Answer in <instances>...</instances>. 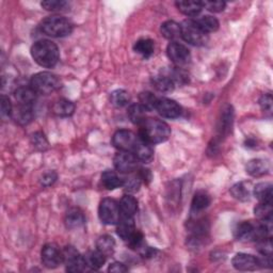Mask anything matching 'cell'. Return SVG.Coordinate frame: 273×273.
I'll use <instances>...</instances> for the list:
<instances>
[{
  "instance_id": "37",
  "label": "cell",
  "mask_w": 273,
  "mask_h": 273,
  "mask_svg": "<svg viewBox=\"0 0 273 273\" xmlns=\"http://www.w3.org/2000/svg\"><path fill=\"white\" fill-rule=\"evenodd\" d=\"M141 178L139 176V174L137 175H132L127 177L126 179L123 180V187L125 188V191L128 193H135L139 191L140 186H141Z\"/></svg>"
},
{
  "instance_id": "12",
  "label": "cell",
  "mask_w": 273,
  "mask_h": 273,
  "mask_svg": "<svg viewBox=\"0 0 273 273\" xmlns=\"http://www.w3.org/2000/svg\"><path fill=\"white\" fill-rule=\"evenodd\" d=\"M156 110L160 115L167 118H176L181 114V107L167 97H160L157 100Z\"/></svg>"
},
{
  "instance_id": "46",
  "label": "cell",
  "mask_w": 273,
  "mask_h": 273,
  "mask_svg": "<svg viewBox=\"0 0 273 273\" xmlns=\"http://www.w3.org/2000/svg\"><path fill=\"white\" fill-rule=\"evenodd\" d=\"M138 174L142 181L149 183L151 180V172L148 169H141Z\"/></svg>"
},
{
  "instance_id": "30",
  "label": "cell",
  "mask_w": 273,
  "mask_h": 273,
  "mask_svg": "<svg viewBox=\"0 0 273 273\" xmlns=\"http://www.w3.org/2000/svg\"><path fill=\"white\" fill-rule=\"evenodd\" d=\"M145 113H146V110L140 104L132 105L128 108V111H127L129 119L136 125H141L145 121L146 119Z\"/></svg>"
},
{
  "instance_id": "43",
  "label": "cell",
  "mask_w": 273,
  "mask_h": 273,
  "mask_svg": "<svg viewBox=\"0 0 273 273\" xmlns=\"http://www.w3.org/2000/svg\"><path fill=\"white\" fill-rule=\"evenodd\" d=\"M57 178H58L57 173L53 171H49V172H46L45 174H43V176L41 177V184L42 186H44V187H49V186L54 184Z\"/></svg>"
},
{
  "instance_id": "39",
  "label": "cell",
  "mask_w": 273,
  "mask_h": 273,
  "mask_svg": "<svg viewBox=\"0 0 273 273\" xmlns=\"http://www.w3.org/2000/svg\"><path fill=\"white\" fill-rule=\"evenodd\" d=\"M233 109L232 107H227L225 110L223 111L222 114V119H221V127L220 130L222 133H227L229 128L232 126V122H233Z\"/></svg>"
},
{
  "instance_id": "3",
  "label": "cell",
  "mask_w": 273,
  "mask_h": 273,
  "mask_svg": "<svg viewBox=\"0 0 273 273\" xmlns=\"http://www.w3.org/2000/svg\"><path fill=\"white\" fill-rule=\"evenodd\" d=\"M41 30L51 38H64L72 34L73 24L62 16H49L41 23Z\"/></svg>"
},
{
  "instance_id": "13",
  "label": "cell",
  "mask_w": 273,
  "mask_h": 273,
  "mask_svg": "<svg viewBox=\"0 0 273 273\" xmlns=\"http://www.w3.org/2000/svg\"><path fill=\"white\" fill-rule=\"evenodd\" d=\"M233 266L240 271H252L259 267V263L258 258L253 255L239 253L233 258Z\"/></svg>"
},
{
  "instance_id": "29",
  "label": "cell",
  "mask_w": 273,
  "mask_h": 273,
  "mask_svg": "<svg viewBox=\"0 0 273 273\" xmlns=\"http://www.w3.org/2000/svg\"><path fill=\"white\" fill-rule=\"evenodd\" d=\"M96 248L104 255L108 256V255H110L113 253V251L115 249V241L111 236L104 235L97 239Z\"/></svg>"
},
{
  "instance_id": "20",
  "label": "cell",
  "mask_w": 273,
  "mask_h": 273,
  "mask_svg": "<svg viewBox=\"0 0 273 273\" xmlns=\"http://www.w3.org/2000/svg\"><path fill=\"white\" fill-rule=\"evenodd\" d=\"M119 208H121L122 216L134 218L138 211V202L133 195L126 194L119 202Z\"/></svg>"
},
{
  "instance_id": "38",
  "label": "cell",
  "mask_w": 273,
  "mask_h": 273,
  "mask_svg": "<svg viewBox=\"0 0 273 273\" xmlns=\"http://www.w3.org/2000/svg\"><path fill=\"white\" fill-rule=\"evenodd\" d=\"M255 216L260 220L272 218V206L271 203H259L254 209Z\"/></svg>"
},
{
  "instance_id": "25",
  "label": "cell",
  "mask_w": 273,
  "mask_h": 273,
  "mask_svg": "<svg viewBox=\"0 0 273 273\" xmlns=\"http://www.w3.org/2000/svg\"><path fill=\"white\" fill-rule=\"evenodd\" d=\"M160 31L161 35L168 40H176L181 37L180 25L173 20H168L166 23H163L161 25Z\"/></svg>"
},
{
  "instance_id": "44",
  "label": "cell",
  "mask_w": 273,
  "mask_h": 273,
  "mask_svg": "<svg viewBox=\"0 0 273 273\" xmlns=\"http://www.w3.org/2000/svg\"><path fill=\"white\" fill-rule=\"evenodd\" d=\"M259 105L265 112L271 113L272 112V96H271V94L267 93V94H264L263 96H261L260 100H259Z\"/></svg>"
},
{
  "instance_id": "2",
  "label": "cell",
  "mask_w": 273,
  "mask_h": 273,
  "mask_svg": "<svg viewBox=\"0 0 273 273\" xmlns=\"http://www.w3.org/2000/svg\"><path fill=\"white\" fill-rule=\"evenodd\" d=\"M31 54L35 61L43 68H53L60 58L58 46L48 40L38 41L31 48Z\"/></svg>"
},
{
  "instance_id": "11",
  "label": "cell",
  "mask_w": 273,
  "mask_h": 273,
  "mask_svg": "<svg viewBox=\"0 0 273 273\" xmlns=\"http://www.w3.org/2000/svg\"><path fill=\"white\" fill-rule=\"evenodd\" d=\"M137 157L130 151H121L114 157V167L115 169L124 174L132 173L137 169L138 166Z\"/></svg>"
},
{
  "instance_id": "5",
  "label": "cell",
  "mask_w": 273,
  "mask_h": 273,
  "mask_svg": "<svg viewBox=\"0 0 273 273\" xmlns=\"http://www.w3.org/2000/svg\"><path fill=\"white\" fill-rule=\"evenodd\" d=\"M181 38L194 46H203L208 41V35L196 25L193 19H187L180 25Z\"/></svg>"
},
{
  "instance_id": "35",
  "label": "cell",
  "mask_w": 273,
  "mask_h": 273,
  "mask_svg": "<svg viewBox=\"0 0 273 273\" xmlns=\"http://www.w3.org/2000/svg\"><path fill=\"white\" fill-rule=\"evenodd\" d=\"M157 100L158 98L150 92H142L139 95L140 105L143 107L146 111H151L156 109Z\"/></svg>"
},
{
  "instance_id": "28",
  "label": "cell",
  "mask_w": 273,
  "mask_h": 273,
  "mask_svg": "<svg viewBox=\"0 0 273 273\" xmlns=\"http://www.w3.org/2000/svg\"><path fill=\"white\" fill-rule=\"evenodd\" d=\"M102 183L109 190H113L123 186V179L114 171H105L102 175Z\"/></svg>"
},
{
  "instance_id": "45",
  "label": "cell",
  "mask_w": 273,
  "mask_h": 273,
  "mask_svg": "<svg viewBox=\"0 0 273 273\" xmlns=\"http://www.w3.org/2000/svg\"><path fill=\"white\" fill-rule=\"evenodd\" d=\"M12 111H13V107L9 100V97H7L6 95H3L2 96V115L4 117L10 116V115H12Z\"/></svg>"
},
{
  "instance_id": "31",
  "label": "cell",
  "mask_w": 273,
  "mask_h": 273,
  "mask_svg": "<svg viewBox=\"0 0 273 273\" xmlns=\"http://www.w3.org/2000/svg\"><path fill=\"white\" fill-rule=\"evenodd\" d=\"M154 42L149 39H141L134 46V49L137 53L141 54L143 58H149L154 53Z\"/></svg>"
},
{
  "instance_id": "17",
  "label": "cell",
  "mask_w": 273,
  "mask_h": 273,
  "mask_svg": "<svg viewBox=\"0 0 273 273\" xmlns=\"http://www.w3.org/2000/svg\"><path fill=\"white\" fill-rule=\"evenodd\" d=\"M37 92L30 86H19L16 89L14 96L18 104L34 106L37 100Z\"/></svg>"
},
{
  "instance_id": "15",
  "label": "cell",
  "mask_w": 273,
  "mask_h": 273,
  "mask_svg": "<svg viewBox=\"0 0 273 273\" xmlns=\"http://www.w3.org/2000/svg\"><path fill=\"white\" fill-rule=\"evenodd\" d=\"M134 155L139 161L147 163L154 157V149H153L150 143L139 137L134 149Z\"/></svg>"
},
{
  "instance_id": "8",
  "label": "cell",
  "mask_w": 273,
  "mask_h": 273,
  "mask_svg": "<svg viewBox=\"0 0 273 273\" xmlns=\"http://www.w3.org/2000/svg\"><path fill=\"white\" fill-rule=\"evenodd\" d=\"M139 137H137L134 133L129 132L126 129L117 130L113 135L112 143L113 145L121 151H134L135 146L137 144Z\"/></svg>"
},
{
  "instance_id": "7",
  "label": "cell",
  "mask_w": 273,
  "mask_h": 273,
  "mask_svg": "<svg viewBox=\"0 0 273 273\" xmlns=\"http://www.w3.org/2000/svg\"><path fill=\"white\" fill-rule=\"evenodd\" d=\"M63 263L69 272H81L86 267L84 258L73 247H67L63 250Z\"/></svg>"
},
{
  "instance_id": "42",
  "label": "cell",
  "mask_w": 273,
  "mask_h": 273,
  "mask_svg": "<svg viewBox=\"0 0 273 273\" xmlns=\"http://www.w3.org/2000/svg\"><path fill=\"white\" fill-rule=\"evenodd\" d=\"M258 252L261 255L272 256V244L271 238H264L258 240Z\"/></svg>"
},
{
  "instance_id": "36",
  "label": "cell",
  "mask_w": 273,
  "mask_h": 273,
  "mask_svg": "<svg viewBox=\"0 0 273 273\" xmlns=\"http://www.w3.org/2000/svg\"><path fill=\"white\" fill-rule=\"evenodd\" d=\"M41 6L51 12H63L70 7L69 3L63 2V0H46V2H43Z\"/></svg>"
},
{
  "instance_id": "27",
  "label": "cell",
  "mask_w": 273,
  "mask_h": 273,
  "mask_svg": "<svg viewBox=\"0 0 273 273\" xmlns=\"http://www.w3.org/2000/svg\"><path fill=\"white\" fill-rule=\"evenodd\" d=\"M151 83H153V86H154L155 89H157L159 92H162V93H169V92H172L174 90V83L173 80L169 77V76H156V77H154L151 79Z\"/></svg>"
},
{
  "instance_id": "14",
  "label": "cell",
  "mask_w": 273,
  "mask_h": 273,
  "mask_svg": "<svg viewBox=\"0 0 273 273\" xmlns=\"http://www.w3.org/2000/svg\"><path fill=\"white\" fill-rule=\"evenodd\" d=\"M116 225H117L116 233L124 240V241H127V240L137 232L134 218L121 216V219H119Z\"/></svg>"
},
{
  "instance_id": "10",
  "label": "cell",
  "mask_w": 273,
  "mask_h": 273,
  "mask_svg": "<svg viewBox=\"0 0 273 273\" xmlns=\"http://www.w3.org/2000/svg\"><path fill=\"white\" fill-rule=\"evenodd\" d=\"M167 52L171 61L174 64H176L177 67H181V65L188 64L191 59L189 49L177 42L170 43L167 48Z\"/></svg>"
},
{
  "instance_id": "21",
  "label": "cell",
  "mask_w": 273,
  "mask_h": 273,
  "mask_svg": "<svg viewBox=\"0 0 273 273\" xmlns=\"http://www.w3.org/2000/svg\"><path fill=\"white\" fill-rule=\"evenodd\" d=\"M175 5L180 12L186 16L196 17L203 10L201 2H189L188 0V2H177Z\"/></svg>"
},
{
  "instance_id": "34",
  "label": "cell",
  "mask_w": 273,
  "mask_h": 273,
  "mask_svg": "<svg viewBox=\"0 0 273 273\" xmlns=\"http://www.w3.org/2000/svg\"><path fill=\"white\" fill-rule=\"evenodd\" d=\"M130 101V95L125 90H115L110 95V102L115 107H125Z\"/></svg>"
},
{
  "instance_id": "24",
  "label": "cell",
  "mask_w": 273,
  "mask_h": 273,
  "mask_svg": "<svg viewBox=\"0 0 273 273\" xmlns=\"http://www.w3.org/2000/svg\"><path fill=\"white\" fill-rule=\"evenodd\" d=\"M210 204V196L204 191L196 192L191 203V210L193 214H199L206 209Z\"/></svg>"
},
{
  "instance_id": "40",
  "label": "cell",
  "mask_w": 273,
  "mask_h": 273,
  "mask_svg": "<svg viewBox=\"0 0 273 273\" xmlns=\"http://www.w3.org/2000/svg\"><path fill=\"white\" fill-rule=\"evenodd\" d=\"M203 9H206L214 13H219L225 9L226 4L224 2H219V0H205V2H201Z\"/></svg>"
},
{
  "instance_id": "32",
  "label": "cell",
  "mask_w": 273,
  "mask_h": 273,
  "mask_svg": "<svg viewBox=\"0 0 273 273\" xmlns=\"http://www.w3.org/2000/svg\"><path fill=\"white\" fill-rule=\"evenodd\" d=\"M53 113L58 116H70L75 111V105L68 100H60L54 103L52 107Z\"/></svg>"
},
{
  "instance_id": "47",
  "label": "cell",
  "mask_w": 273,
  "mask_h": 273,
  "mask_svg": "<svg viewBox=\"0 0 273 273\" xmlns=\"http://www.w3.org/2000/svg\"><path fill=\"white\" fill-rule=\"evenodd\" d=\"M109 271L114 272V273H122V272H126L127 268L122 263H113L110 267H109Z\"/></svg>"
},
{
  "instance_id": "19",
  "label": "cell",
  "mask_w": 273,
  "mask_h": 273,
  "mask_svg": "<svg viewBox=\"0 0 273 273\" xmlns=\"http://www.w3.org/2000/svg\"><path fill=\"white\" fill-rule=\"evenodd\" d=\"M269 170V163L263 159H252L248 162L247 172L251 176H263Z\"/></svg>"
},
{
  "instance_id": "22",
  "label": "cell",
  "mask_w": 273,
  "mask_h": 273,
  "mask_svg": "<svg viewBox=\"0 0 273 273\" xmlns=\"http://www.w3.org/2000/svg\"><path fill=\"white\" fill-rule=\"evenodd\" d=\"M85 222V218L82 214L77 208H72L68 211L67 216H65V224L67 227L70 229H75L81 227Z\"/></svg>"
},
{
  "instance_id": "9",
  "label": "cell",
  "mask_w": 273,
  "mask_h": 273,
  "mask_svg": "<svg viewBox=\"0 0 273 273\" xmlns=\"http://www.w3.org/2000/svg\"><path fill=\"white\" fill-rule=\"evenodd\" d=\"M42 263L49 269L57 268L63 264V251L53 244L44 246L42 249Z\"/></svg>"
},
{
  "instance_id": "4",
  "label": "cell",
  "mask_w": 273,
  "mask_h": 273,
  "mask_svg": "<svg viewBox=\"0 0 273 273\" xmlns=\"http://www.w3.org/2000/svg\"><path fill=\"white\" fill-rule=\"evenodd\" d=\"M30 85L38 94H50L60 88V80L49 72H41L31 78Z\"/></svg>"
},
{
  "instance_id": "41",
  "label": "cell",
  "mask_w": 273,
  "mask_h": 273,
  "mask_svg": "<svg viewBox=\"0 0 273 273\" xmlns=\"http://www.w3.org/2000/svg\"><path fill=\"white\" fill-rule=\"evenodd\" d=\"M31 141H32V144H34L40 150H45L48 147V141L43 133L39 132L32 135Z\"/></svg>"
},
{
  "instance_id": "1",
  "label": "cell",
  "mask_w": 273,
  "mask_h": 273,
  "mask_svg": "<svg viewBox=\"0 0 273 273\" xmlns=\"http://www.w3.org/2000/svg\"><path fill=\"white\" fill-rule=\"evenodd\" d=\"M171 136L169 125L157 118H146L140 125L139 137L150 144L165 142Z\"/></svg>"
},
{
  "instance_id": "18",
  "label": "cell",
  "mask_w": 273,
  "mask_h": 273,
  "mask_svg": "<svg viewBox=\"0 0 273 273\" xmlns=\"http://www.w3.org/2000/svg\"><path fill=\"white\" fill-rule=\"evenodd\" d=\"M106 257L107 256L104 255L102 252H100L98 250L89 251V252L83 256L85 266L92 270L101 269L106 263Z\"/></svg>"
},
{
  "instance_id": "26",
  "label": "cell",
  "mask_w": 273,
  "mask_h": 273,
  "mask_svg": "<svg viewBox=\"0 0 273 273\" xmlns=\"http://www.w3.org/2000/svg\"><path fill=\"white\" fill-rule=\"evenodd\" d=\"M253 193L259 203H271L272 202V185L270 183L257 184Z\"/></svg>"
},
{
  "instance_id": "6",
  "label": "cell",
  "mask_w": 273,
  "mask_h": 273,
  "mask_svg": "<svg viewBox=\"0 0 273 273\" xmlns=\"http://www.w3.org/2000/svg\"><path fill=\"white\" fill-rule=\"evenodd\" d=\"M98 216L104 224L115 225L121 219V208L119 204L113 199H104L98 208Z\"/></svg>"
},
{
  "instance_id": "33",
  "label": "cell",
  "mask_w": 273,
  "mask_h": 273,
  "mask_svg": "<svg viewBox=\"0 0 273 273\" xmlns=\"http://www.w3.org/2000/svg\"><path fill=\"white\" fill-rule=\"evenodd\" d=\"M231 193L233 194V196L235 199L241 201V202H247L250 199V188H249V184L247 183H238L236 185H234L232 189H231Z\"/></svg>"
},
{
  "instance_id": "16",
  "label": "cell",
  "mask_w": 273,
  "mask_h": 273,
  "mask_svg": "<svg viewBox=\"0 0 273 273\" xmlns=\"http://www.w3.org/2000/svg\"><path fill=\"white\" fill-rule=\"evenodd\" d=\"M12 116L20 125H26L30 123L34 118V106L18 104L16 108H13Z\"/></svg>"
},
{
  "instance_id": "23",
  "label": "cell",
  "mask_w": 273,
  "mask_h": 273,
  "mask_svg": "<svg viewBox=\"0 0 273 273\" xmlns=\"http://www.w3.org/2000/svg\"><path fill=\"white\" fill-rule=\"evenodd\" d=\"M193 21L207 35L219 29V21H218L216 17L210 16V15H205L202 17L193 18Z\"/></svg>"
}]
</instances>
